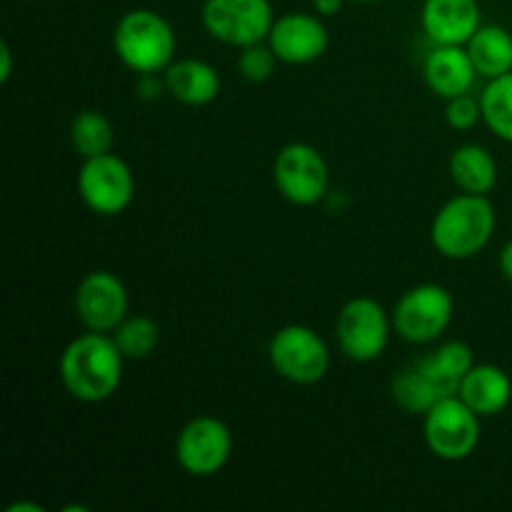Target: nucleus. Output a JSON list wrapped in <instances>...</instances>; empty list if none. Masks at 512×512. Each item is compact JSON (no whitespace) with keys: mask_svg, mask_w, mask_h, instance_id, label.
<instances>
[{"mask_svg":"<svg viewBox=\"0 0 512 512\" xmlns=\"http://www.w3.org/2000/svg\"><path fill=\"white\" fill-rule=\"evenodd\" d=\"M123 353L110 333H88L70 340L60 355V383L80 403H105L123 383Z\"/></svg>","mask_w":512,"mask_h":512,"instance_id":"1","label":"nucleus"},{"mask_svg":"<svg viewBox=\"0 0 512 512\" xmlns=\"http://www.w3.org/2000/svg\"><path fill=\"white\" fill-rule=\"evenodd\" d=\"M495 223L498 215L488 195L460 193L435 213L430 240L443 258L468 260L488 248L495 235Z\"/></svg>","mask_w":512,"mask_h":512,"instance_id":"2","label":"nucleus"},{"mask_svg":"<svg viewBox=\"0 0 512 512\" xmlns=\"http://www.w3.org/2000/svg\"><path fill=\"white\" fill-rule=\"evenodd\" d=\"M115 55L138 75L165 73L175 60L178 38L168 20L150 8H133L113 30Z\"/></svg>","mask_w":512,"mask_h":512,"instance_id":"3","label":"nucleus"},{"mask_svg":"<svg viewBox=\"0 0 512 512\" xmlns=\"http://www.w3.org/2000/svg\"><path fill=\"white\" fill-rule=\"evenodd\" d=\"M455 300L438 283H420L405 290L393 308V330L413 345L435 343L453 323Z\"/></svg>","mask_w":512,"mask_h":512,"instance_id":"4","label":"nucleus"},{"mask_svg":"<svg viewBox=\"0 0 512 512\" xmlns=\"http://www.w3.org/2000/svg\"><path fill=\"white\" fill-rule=\"evenodd\" d=\"M268 358L275 373L293 385H315L328 375L330 350L308 325H283L270 338Z\"/></svg>","mask_w":512,"mask_h":512,"instance_id":"5","label":"nucleus"},{"mask_svg":"<svg viewBox=\"0 0 512 512\" xmlns=\"http://www.w3.org/2000/svg\"><path fill=\"white\" fill-rule=\"evenodd\" d=\"M480 415L460 395L435 403L423 415V435L430 453L448 463L470 458L480 443Z\"/></svg>","mask_w":512,"mask_h":512,"instance_id":"6","label":"nucleus"},{"mask_svg":"<svg viewBox=\"0 0 512 512\" xmlns=\"http://www.w3.org/2000/svg\"><path fill=\"white\" fill-rule=\"evenodd\" d=\"M393 330V315L375 298H353L343 305L335 323L340 350L353 363H373L385 353Z\"/></svg>","mask_w":512,"mask_h":512,"instance_id":"7","label":"nucleus"},{"mask_svg":"<svg viewBox=\"0 0 512 512\" xmlns=\"http://www.w3.org/2000/svg\"><path fill=\"white\" fill-rule=\"evenodd\" d=\"M78 195L95 215L113 218L125 213L135 198L133 170L113 153L85 158L78 170Z\"/></svg>","mask_w":512,"mask_h":512,"instance_id":"8","label":"nucleus"},{"mask_svg":"<svg viewBox=\"0 0 512 512\" xmlns=\"http://www.w3.org/2000/svg\"><path fill=\"white\" fill-rule=\"evenodd\" d=\"M200 20L210 38L245 48L268 40L275 15L270 0H205Z\"/></svg>","mask_w":512,"mask_h":512,"instance_id":"9","label":"nucleus"},{"mask_svg":"<svg viewBox=\"0 0 512 512\" xmlns=\"http://www.w3.org/2000/svg\"><path fill=\"white\" fill-rule=\"evenodd\" d=\"M273 183L288 203L310 208L328 193L330 170L315 145L290 143L273 160Z\"/></svg>","mask_w":512,"mask_h":512,"instance_id":"10","label":"nucleus"},{"mask_svg":"<svg viewBox=\"0 0 512 512\" xmlns=\"http://www.w3.org/2000/svg\"><path fill=\"white\" fill-rule=\"evenodd\" d=\"M233 455V433L215 415H198L178 433L175 460L193 478H210L228 465Z\"/></svg>","mask_w":512,"mask_h":512,"instance_id":"11","label":"nucleus"},{"mask_svg":"<svg viewBox=\"0 0 512 512\" xmlns=\"http://www.w3.org/2000/svg\"><path fill=\"white\" fill-rule=\"evenodd\" d=\"M73 305L85 330L113 333L128 315V288L110 270H93L80 280Z\"/></svg>","mask_w":512,"mask_h":512,"instance_id":"12","label":"nucleus"},{"mask_svg":"<svg viewBox=\"0 0 512 512\" xmlns=\"http://www.w3.org/2000/svg\"><path fill=\"white\" fill-rule=\"evenodd\" d=\"M270 48L275 50L280 63L285 65H310L325 55L330 45L328 25L323 15L313 13H285L275 18L268 35Z\"/></svg>","mask_w":512,"mask_h":512,"instance_id":"13","label":"nucleus"},{"mask_svg":"<svg viewBox=\"0 0 512 512\" xmlns=\"http://www.w3.org/2000/svg\"><path fill=\"white\" fill-rule=\"evenodd\" d=\"M420 25L433 45H465L483 25L478 0H425Z\"/></svg>","mask_w":512,"mask_h":512,"instance_id":"14","label":"nucleus"},{"mask_svg":"<svg viewBox=\"0 0 512 512\" xmlns=\"http://www.w3.org/2000/svg\"><path fill=\"white\" fill-rule=\"evenodd\" d=\"M423 75L428 88L438 98L450 100L455 95L470 93L475 85L478 70L465 45H435L423 65Z\"/></svg>","mask_w":512,"mask_h":512,"instance_id":"15","label":"nucleus"},{"mask_svg":"<svg viewBox=\"0 0 512 512\" xmlns=\"http://www.w3.org/2000/svg\"><path fill=\"white\" fill-rule=\"evenodd\" d=\"M163 85L173 100L190 105V108H200L218 98L223 80L208 60L180 58L165 68Z\"/></svg>","mask_w":512,"mask_h":512,"instance_id":"16","label":"nucleus"},{"mask_svg":"<svg viewBox=\"0 0 512 512\" xmlns=\"http://www.w3.org/2000/svg\"><path fill=\"white\" fill-rule=\"evenodd\" d=\"M458 395L480 418H495L510 405L512 380L498 365L475 363L460 383Z\"/></svg>","mask_w":512,"mask_h":512,"instance_id":"17","label":"nucleus"},{"mask_svg":"<svg viewBox=\"0 0 512 512\" xmlns=\"http://www.w3.org/2000/svg\"><path fill=\"white\" fill-rule=\"evenodd\" d=\"M450 178L460 193L488 195L498 183V163L483 145H458L450 155Z\"/></svg>","mask_w":512,"mask_h":512,"instance_id":"18","label":"nucleus"},{"mask_svg":"<svg viewBox=\"0 0 512 512\" xmlns=\"http://www.w3.org/2000/svg\"><path fill=\"white\" fill-rule=\"evenodd\" d=\"M390 395H393L395 405L400 410H405L408 415H425L435 403H440L443 398H450L435 383L433 375L425 370L420 358L393 375V380H390Z\"/></svg>","mask_w":512,"mask_h":512,"instance_id":"19","label":"nucleus"},{"mask_svg":"<svg viewBox=\"0 0 512 512\" xmlns=\"http://www.w3.org/2000/svg\"><path fill=\"white\" fill-rule=\"evenodd\" d=\"M475 70L483 78H500L512 73V33L500 25H480L465 43Z\"/></svg>","mask_w":512,"mask_h":512,"instance_id":"20","label":"nucleus"},{"mask_svg":"<svg viewBox=\"0 0 512 512\" xmlns=\"http://www.w3.org/2000/svg\"><path fill=\"white\" fill-rule=\"evenodd\" d=\"M420 363H423L425 370L433 375L435 383L443 388L445 395H458L460 383H463L468 370L475 365V355L468 343L448 340V343L438 345L433 353L423 355Z\"/></svg>","mask_w":512,"mask_h":512,"instance_id":"21","label":"nucleus"},{"mask_svg":"<svg viewBox=\"0 0 512 512\" xmlns=\"http://www.w3.org/2000/svg\"><path fill=\"white\" fill-rule=\"evenodd\" d=\"M70 143L83 160L110 153L115 143L113 123L100 110H83L70 123Z\"/></svg>","mask_w":512,"mask_h":512,"instance_id":"22","label":"nucleus"},{"mask_svg":"<svg viewBox=\"0 0 512 512\" xmlns=\"http://www.w3.org/2000/svg\"><path fill=\"white\" fill-rule=\"evenodd\" d=\"M480 108L490 133L512 143V73L488 80L480 93Z\"/></svg>","mask_w":512,"mask_h":512,"instance_id":"23","label":"nucleus"},{"mask_svg":"<svg viewBox=\"0 0 512 512\" xmlns=\"http://www.w3.org/2000/svg\"><path fill=\"white\" fill-rule=\"evenodd\" d=\"M110 335L125 360H145L158 348L160 325L150 315H125Z\"/></svg>","mask_w":512,"mask_h":512,"instance_id":"24","label":"nucleus"},{"mask_svg":"<svg viewBox=\"0 0 512 512\" xmlns=\"http://www.w3.org/2000/svg\"><path fill=\"white\" fill-rule=\"evenodd\" d=\"M278 55L270 48V43H253L240 48L238 55V73L250 83H265L273 78L275 68H278Z\"/></svg>","mask_w":512,"mask_h":512,"instance_id":"25","label":"nucleus"},{"mask_svg":"<svg viewBox=\"0 0 512 512\" xmlns=\"http://www.w3.org/2000/svg\"><path fill=\"white\" fill-rule=\"evenodd\" d=\"M445 120L453 130H473L483 120L480 100L473 98L470 93L445 100Z\"/></svg>","mask_w":512,"mask_h":512,"instance_id":"26","label":"nucleus"},{"mask_svg":"<svg viewBox=\"0 0 512 512\" xmlns=\"http://www.w3.org/2000/svg\"><path fill=\"white\" fill-rule=\"evenodd\" d=\"M343 3L345 0H313V10L318 15H323V18H333V15L340 13Z\"/></svg>","mask_w":512,"mask_h":512,"instance_id":"27","label":"nucleus"},{"mask_svg":"<svg viewBox=\"0 0 512 512\" xmlns=\"http://www.w3.org/2000/svg\"><path fill=\"white\" fill-rule=\"evenodd\" d=\"M10 73H13V53L8 43H0V83H8Z\"/></svg>","mask_w":512,"mask_h":512,"instance_id":"28","label":"nucleus"},{"mask_svg":"<svg viewBox=\"0 0 512 512\" xmlns=\"http://www.w3.org/2000/svg\"><path fill=\"white\" fill-rule=\"evenodd\" d=\"M500 273L512 283V238L500 250Z\"/></svg>","mask_w":512,"mask_h":512,"instance_id":"29","label":"nucleus"},{"mask_svg":"<svg viewBox=\"0 0 512 512\" xmlns=\"http://www.w3.org/2000/svg\"><path fill=\"white\" fill-rule=\"evenodd\" d=\"M18 510H30V512H43V508H38V505H28V503H20V505H13V508H8V512H18Z\"/></svg>","mask_w":512,"mask_h":512,"instance_id":"30","label":"nucleus"},{"mask_svg":"<svg viewBox=\"0 0 512 512\" xmlns=\"http://www.w3.org/2000/svg\"><path fill=\"white\" fill-rule=\"evenodd\" d=\"M353 3H378V0H353Z\"/></svg>","mask_w":512,"mask_h":512,"instance_id":"31","label":"nucleus"}]
</instances>
